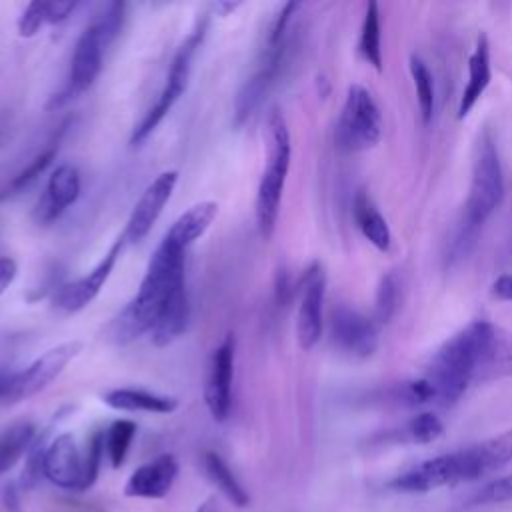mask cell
<instances>
[{
    "mask_svg": "<svg viewBox=\"0 0 512 512\" xmlns=\"http://www.w3.org/2000/svg\"><path fill=\"white\" fill-rule=\"evenodd\" d=\"M382 126V114L372 94L364 86L352 84L336 122L338 148L346 152L374 148L380 142Z\"/></svg>",
    "mask_w": 512,
    "mask_h": 512,
    "instance_id": "obj_8",
    "label": "cell"
},
{
    "mask_svg": "<svg viewBox=\"0 0 512 512\" xmlns=\"http://www.w3.org/2000/svg\"><path fill=\"white\" fill-rule=\"evenodd\" d=\"M76 8V2L72 0H54L46 2V22L58 24L70 16V12Z\"/></svg>",
    "mask_w": 512,
    "mask_h": 512,
    "instance_id": "obj_35",
    "label": "cell"
},
{
    "mask_svg": "<svg viewBox=\"0 0 512 512\" xmlns=\"http://www.w3.org/2000/svg\"><path fill=\"white\" fill-rule=\"evenodd\" d=\"M198 512H206V506H202V508H198Z\"/></svg>",
    "mask_w": 512,
    "mask_h": 512,
    "instance_id": "obj_39",
    "label": "cell"
},
{
    "mask_svg": "<svg viewBox=\"0 0 512 512\" xmlns=\"http://www.w3.org/2000/svg\"><path fill=\"white\" fill-rule=\"evenodd\" d=\"M42 474L58 488L86 490L84 456L80 454L76 440L70 432L58 434L44 450Z\"/></svg>",
    "mask_w": 512,
    "mask_h": 512,
    "instance_id": "obj_13",
    "label": "cell"
},
{
    "mask_svg": "<svg viewBox=\"0 0 512 512\" xmlns=\"http://www.w3.org/2000/svg\"><path fill=\"white\" fill-rule=\"evenodd\" d=\"M330 336L338 350L354 358H366L378 346L376 324L344 304L336 306L330 314Z\"/></svg>",
    "mask_w": 512,
    "mask_h": 512,
    "instance_id": "obj_15",
    "label": "cell"
},
{
    "mask_svg": "<svg viewBox=\"0 0 512 512\" xmlns=\"http://www.w3.org/2000/svg\"><path fill=\"white\" fill-rule=\"evenodd\" d=\"M134 436H136V422L128 418L114 420L104 430V450L112 468H120L124 464Z\"/></svg>",
    "mask_w": 512,
    "mask_h": 512,
    "instance_id": "obj_27",
    "label": "cell"
},
{
    "mask_svg": "<svg viewBox=\"0 0 512 512\" xmlns=\"http://www.w3.org/2000/svg\"><path fill=\"white\" fill-rule=\"evenodd\" d=\"M238 6H240V2H216V4H214V8H216L222 16H226L228 12L236 10Z\"/></svg>",
    "mask_w": 512,
    "mask_h": 512,
    "instance_id": "obj_38",
    "label": "cell"
},
{
    "mask_svg": "<svg viewBox=\"0 0 512 512\" xmlns=\"http://www.w3.org/2000/svg\"><path fill=\"white\" fill-rule=\"evenodd\" d=\"M80 196V174L72 164L58 166L46 184L42 198L36 204V220L48 224L56 220Z\"/></svg>",
    "mask_w": 512,
    "mask_h": 512,
    "instance_id": "obj_18",
    "label": "cell"
},
{
    "mask_svg": "<svg viewBox=\"0 0 512 512\" xmlns=\"http://www.w3.org/2000/svg\"><path fill=\"white\" fill-rule=\"evenodd\" d=\"M290 158V130L282 112L274 108L266 120V166L256 190V224L264 240H268L276 228L282 192L290 170Z\"/></svg>",
    "mask_w": 512,
    "mask_h": 512,
    "instance_id": "obj_4",
    "label": "cell"
},
{
    "mask_svg": "<svg viewBox=\"0 0 512 512\" xmlns=\"http://www.w3.org/2000/svg\"><path fill=\"white\" fill-rule=\"evenodd\" d=\"M36 440V426L32 422H16L0 430V474L8 472Z\"/></svg>",
    "mask_w": 512,
    "mask_h": 512,
    "instance_id": "obj_24",
    "label": "cell"
},
{
    "mask_svg": "<svg viewBox=\"0 0 512 512\" xmlns=\"http://www.w3.org/2000/svg\"><path fill=\"white\" fill-rule=\"evenodd\" d=\"M398 308V278L394 272H388L380 278L376 290V318L378 322H388Z\"/></svg>",
    "mask_w": 512,
    "mask_h": 512,
    "instance_id": "obj_30",
    "label": "cell"
},
{
    "mask_svg": "<svg viewBox=\"0 0 512 512\" xmlns=\"http://www.w3.org/2000/svg\"><path fill=\"white\" fill-rule=\"evenodd\" d=\"M46 24V2L34 0L30 2L22 16L18 18V34L22 38H32L38 34V30Z\"/></svg>",
    "mask_w": 512,
    "mask_h": 512,
    "instance_id": "obj_33",
    "label": "cell"
},
{
    "mask_svg": "<svg viewBox=\"0 0 512 512\" xmlns=\"http://www.w3.org/2000/svg\"><path fill=\"white\" fill-rule=\"evenodd\" d=\"M80 350L82 342L78 340L62 342L18 372H0V406L18 404L48 388Z\"/></svg>",
    "mask_w": 512,
    "mask_h": 512,
    "instance_id": "obj_6",
    "label": "cell"
},
{
    "mask_svg": "<svg viewBox=\"0 0 512 512\" xmlns=\"http://www.w3.org/2000/svg\"><path fill=\"white\" fill-rule=\"evenodd\" d=\"M102 402L122 412H150V414H172L178 408L174 396L154 394L142 388H114L102 394Z\"/></svg>",
    "mask_w": 512,
    "mask_h": 512,
    "instance_id": "obj_21",
    "label": "cell"
},
{
    "mask_svg": "<svg viewBox=\"0 0 512 512\" xmlns=\"http://www.w3.org/2000/svg\"><path fill=\"white\" fill-rule=\"evenodd\" d=\"M176 182H178V172L164 170L146 186V190L134 204L132 214L122 232L126 242H130V244L140 242L152 230V226L160 218L166 202L170 200V196L176 188Z\"/></svg>",
    "mask_w": 512,
    "mask_h": 512,
    "instance_id": "obj_14",
    "label": "cell"
},
{
    "mask_svg": "<svg viewBox=\"0 0 512 512\" xmlns=\"http://www.w3.org/2000/svg\"><path fill=\"white\" fill-rule=\"evenodd\" d=\"M506 374H512V332L472 320L436 350L424 378L436 392V404L450 406L472 382Z\"/></svg>",
    "mask_w": 512,
    "mask_h": 512,
    "instance_id": "obj_1",
    "label": "cell"
},
{
    "mask_svg": "<svg viewBox=\"0 0 512 512\" xmlns=\"http://www.w3.org/2000/svg\"><path fill=\"white\" fill-rule=\"evenodd\" d=\"M206 26H208L206 18L198 20L196 28L188 34V38L178 48V52L170 64L166 84H164L160 96L156 98V102L148 108L144 118L132 130V136H130L132 146H140L156 130V126L164 120V116L172 110V106L178 102V98L186 92L190 74H192V62H194V56H196L202 40H204Z\"/></svg>",
    "mask_w": 512,
    "mask_h": 512,
    "instance_id": "obj_7",
    "label": "cell"
},
{
    "mask_svg": "<svg viewBox=\"0 0 512 512\" xmlns=\"http://www.w3.org/2000/svg\"><path fill=\"white\" fill-rule=\"evenodd\" d=\"M178 460L172 454H160L154 460L138 466L124 484V496L128 498H164L178 476Z\"/></svg>",
    "mask_w": 512,
    "mask_h": 512,
    "instance_id": "obj_17",
    "label": "cell"
},
{
    "mask_svg": "<svg viewBox=\"0 0 512 512\" xmlns=\"http://www.w3.org/2000/svg\"><path fill=\"white\" fill-rule=\"evenodd\" d=\"M512 500V474L488 482L476 496V504H500Z\"/></svg>",
    "mask_w": 512,
    "mask_h": 512,
    "instance_id": "obj_34",
    "label": "cell"
},
{
    "mask_svg": "<svg viewBox=\"0 0 512 512\" xmlns=\"http://www.w3.org/2000/svg\"><path fill=\"white\" fill-rule=\"evenodd\" d=\"M188 316H190V304H188L186 286H182L180 290L174 292V296L166 304L162 316L158 318L156 326L152 328V332H150L152 344L158 348L172 344L186 330Z\"/></svg>",
    "mask_w": 512,
    "mask_h": 512,
    "instance_id": "obj_23",
    "label": "cell"
},
{
    "mask_svg": "<svg viewBox=\"0 0 512 512\" xmlns=\"http://www.w3.org/2000/svg\"><path fill=\"white\" fill-rule=\"evenodd\" d=\"M102 456H104V430H96L86 446V454H84V470H86V490L96 482L98 472H100V464H102Z\"/></svg>",
    "mask_w": 512,
    "mask_h": 512,
    "instance_id": "obj_32",
    "label": "cell"
},
{
    "mask_svg": "<svg viewBox=\"0 0 512 512\" xmlns=\"http://www.w3.org/2000/svg\"><path fill=\"white\" fill-rule=\"evenodd\" d=\"M234 350L236 340L232 334L220 342L212 352L208 364V376L204 384V402L210 416L216 422H224L232 408V380H234Z\"/></svg>",
    "mask_w": 512,
    "mask_h": 512,
    "instance_id": "obj_12",
    "label": "cell"
},
{
    "mask_svg": "<svg viewBox=\"0 0 512 512\" xmlns=\"http://www.w3.org/2000/svg\"><path fill=\"white\" fill-rule=\"evenodd\" d=\"M204 468L206 474L210 476V480L216 484V488L228 498L230 504L244 508L250 502L248 492L242 488V484L238 482V478L234 476V472L230 470V466L224 462V458L216 452H206L204 454Z\"/></svg>",
    "mask_w": 512,
    "mask_h": 512,
    "instance_id": "obj_25",
    "label": "cell"
},
{
    "mask_svg": "<svg viewBox=\"0 0 512 512\" xmlns=\"http://www.w3.org/2000/svg\"><path fill=\"white\" fill-rule=\"evenodd\" d=\"M186 252L170 240L162 242L152 252L146 274L136 296L110 320L106 338L114 344H130L142 334H150L162 316L166 304L184 284Z\"/></svg>",
    "mask_w": 512,
    "mask_h": 512,
    "instance_id": "obj_2",
    "label": "cell"
},
{
    "mask_svg": "<svg viewBox=\"0 0 512 512\" xmlns=\"http://www.w3.org/2000/svg\"><path fill=\"white\" fill-rule=\"evenodd\" d=\"M288 46H290L288 36L282 42L274 44V46L266 44V52H264L262 64L244 82L242 90L238 92L236 106H234V124L236 126H242L254 114V110L262 104V100L266 98V94L270 92V88L278 80L280 70H282L284 62H286Z\"/></svg>",
    "mask_w": 512,
    "mask_h": 512,
    "instance_id": "obj_11",
    "label": "cell"
},
{
    "mask_svg": "<svg viewBox=\"0 0 512 512\" xmlns=\"http://www.w3.org/2000/svg\"><path fill=\"white\" fill-rule=\"evenodd\" d=\"M502 194H504V176H502L498 148L490 130H484L476 142L460 240L470 242L476 236L482 224L498 208Z\"/></svg>",
    "mask_w": 512,
    "mask_h": 512,
    "instance_id": "obj_5",
    "label": "cell"
},
{
    "mask_svg": "<svg viewBox=\"0 0 512 512\" xmlns=\"http://www.w3.org/2000/svg\"><path fill=\"white\" fill-rule=\"evenodd\" d=\"M358 50L370 66H374L376 70H382V28H380V10L376 2H368L366 6L362 28H360Z\"/></svg>",
    "mask_w": 512,
    "mask_h": 512,
    "instance_id": "obj_26",
    "label": "cell"
},
{
    "mask_svg": "<svg viewBox=\"0 0 512 512\" xmlns=\"http://www.w3.org/2000/svg\"><path fill=\"white\" fill-rule=\"evenodd\" d=\"M54 156H56V148H54V146H50V148H46L42 154H38L24 170H20V172L10 180V184L6 186V192H4L2 196L20 192V190L26 188L28 184H32V182L50 166V162L54 160ZM2 196H0V198H2Z\"/></svg>",
    "mask_w": 512,
    "mask_h": 512,
    "instance_id": "obj_31",
    "label": "cell"
},
{
    "mask_svg": "<svg viewBox=\"0 0 512 512\" xmlns=\"http://www.w3.org/2000/svg\"><path fill=\"white\" fill-rule=\"evenodd\" d=\"M216 214H218V202L214 200L196 202L172 222L164 238L180 246L182 250H188L198 238L204 236V232L214 222Z\"/></svg>",
    "mask_w": 512,
    "mask_h": 512,
    "instance_id": "obj_20",
    "label": "cell"
},
{
    "mask_svg": "<svg viewBox=\"0 0 512 512\" xmlns=\"http://www.w3.org/2000/svg\"><path fill=\"white\" fill-rule=\"evenodd\" d=\"M512 462V428L482 440L478 444L460 448L456 452L428 458L390 480V488L398 492H430L442 486H458L480 480L498 472Z\"/></svg>",
    "mask_w": 512,
    "mask_h": 512,
    "instance_id": "obj_3",
    "label": "cell"
},
{
    "mask_svg": "<svg viewBox=\"0 0 512 512\" xmlns=\"http://www.w3.org/2000/svg\"><path fill=\"white\" fill-rule=\"evenodd\" d=\"M492 296L504 302H512V274H500L492 284Z\"/></svg>",
    "mask_w": 512,
    "mask_h": 512,
    "instance_id": "obj_37",
    "label": "cell"
},
{
    "mask_svg": "<svg viewBox=\"0 0 512 512\" xmlns=\"http://www.w3.org/2000/svg\"><path fill=\"white\" fill-rule=\"evenodd\" d=\"M492 78L490 68V46L484 34L478 36L474 52L468 58V80L462 90L460 102H458V118H466L470 110L476 106V102L486 92Z\"/></svg>",
    "mask_w": 512,
    "mask_h": 512,
    "instance_id": "obj_19",
    "label": "cell"
},
{
    "mask_svg": "<svg viewBox=\"0 0 512 512\" xmlns=\"http://www.w3.org/2000/svg\"><path fill=\"white\" fill-rule=\"evenodd\" d=\"M442 432H444V426L436 414L420 412L406 422V428L402 434L410 442L428 444V442H434L436 438H440Z\"/></svg>",
    "mask_w": 512,
    "mask_h": 512,
    "instance_id": "obj_29",
    "label": "cell"
},
{
    "mask_svg": "<svg viewBox=\"0 0 512 512\" xmlns=\"http://www.w3.org/2000/svg\"><path fill=\"white\" fill-rule=\"evenodd\" d=\"M106 48H108V40L104 38L102 30L94 22H90L76 40L72 62H70L68 84H66V90L54 100L56 104L86 92L94 84V80L102 70V58Z\"/></svg>",
    "mask_w": 512,
    "mask_h": 512,
    "instance_id": "obj_10",
    "label": "cell"
},
{
    "mask_svg": "<svg viewBox=\"0 0 512 512\" xmlns=\"http://www.w3.org/2000/svg\"><path fill=\"white\" fill-rule=\"evenodd\" d=\"M352 216L354 222L358 226V230L362 232V236L380 252L390 250L392 244V234L388 228L386 218L380 214V210L376 208L374 200L370 198V194L366 190H358L354 194L352 200Z\"/></svg>",
    "mask_w": 512,
    "mask_h": 512,
    "instance_id": "obj_22",
    "label": "cell"
},
{
    "mask_svg": "<svg viewBox=\"0 0 512 512\" xmlns=\"http://www.w3.org/2000/svg\"><path fill=\"white\" fill-rule=\"evenodd\" d=\"M410 74H412V80H414L422 120H424V124H428L432 120V114H434V78H432V72L428 70V66L422 58L410 56Z\"/></svg>",
    "mask_w": 512,
    "mask_h": 512,
    "instance_id": "obj_28",
    "label": "cell"
},
{
    "mask_svg": "<svg viewBox=\"0 0 512 512\" xmlns=\"http://www.w3.org/2000/svg\"><path fill=\"white\" fill-rule=\"evenodd\" d=\"M18 274L16 260L10 256H0V296L6 292V288L14 282Z\"/></svg>",
    "mask_w": 512,
    "mask_h": 512,
    "instance_id": "obj_36",
    "label": "cell"
},
{
    "mask_svg": "<svg viewBox=\"0 0 512 512\" xmlns=\"http://www.w3.org/2000/svg\"><path fill=\"white\" fill-rule=\"evenodd\" d=\"M124 244H126V240H124V236H120L110 246V250L104 254V258L88 274L80 276L78 280H74L70 284H64L54 296V306L68 314L86 308L100 294L106 280L110 278Z\"/></svg>",
    "mask_w": 512,
    "mask_h": 512,
    "instance_id": "obj_16",
    "label": "cell"
},
{
    "mask_svg": "<svg viewBox=\"0 0 512 512\" xmlns=\"http://www.w3.org/2000/svg\"><path fill=\"white\" fill-rule=\"evenodd\" d=\"M324 294L326 272L320 262H314L300 282V304L296 314V338L302 350H312L324 330Z\"/></svg>",
    "mask_w": 512,
    "mask_h": 512,
    "instance_id": "obj_9",
    "label": "cell"
}]
</instances>
